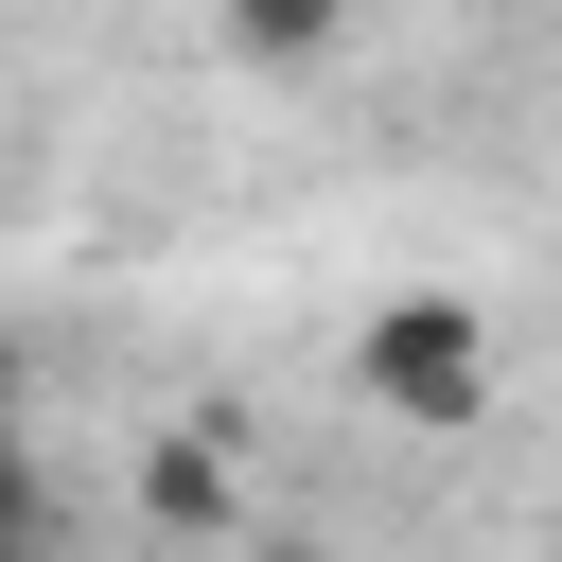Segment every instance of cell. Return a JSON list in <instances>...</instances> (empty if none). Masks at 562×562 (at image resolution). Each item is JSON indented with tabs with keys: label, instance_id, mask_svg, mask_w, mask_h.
<instances>
[{
	"label": "cell",
	"instance_id": "cell-3",
	"mask_svg": "<svg viewBox=\"0 0 562 562\" xmlns=\"http://www.w3.org/2000/svg\"><path fill=\"white\" fill-rule=\"evenodd\" d=\"M140 509H158V527H211V509H228V457H211V439H176V457L140 474Z\"/></svg>",
	"mask_w": 562,
	"mask_h": 562
},
{
	"label": "cell",
	"instance_id": "cell-2",
	"mask_svg": "<svg viewBox=\"0 0 562 562\" xmlns=\"http://www.w3.org/2000/svg\"><path fill=\"white\" fill-rule=\"evenodd\" d=\"M211 35H228L246 70H316V53L351 35V0H211Z\"/></svg>",
	"mask_w": 562,
	"mask_h": 562
},
{
	"label": "cell",
	"instance_id": "cell-1",
	"mask_svg": "<svg viewBox=\"0 0 562 562\" xmlns=\"http://www.w3.org/2000/svg\"><path fill=\"white\" fill-rule=\"evenodd\" d=\"M351 386L422 439H474L492 422V316L474 299H386V316H351Z\"/></svg>",
	"mask_w": 562,
	"mask_h": 562
},
{
	"label": "cell",
	"instance_id": "cell-4",
	"mask_svg": "<svg viewBox=\"0 0 562 562\" xmlns=\"http://www.w3.org/2000/svg\"><path fill=\"white\" fill-rule=\"evenodd\" d=\"M246 562H334V544H316V527H263V544H246Z\"/></svg>",
	"mask_w": 562,
	"mask_h": 562
}]
</instances>
